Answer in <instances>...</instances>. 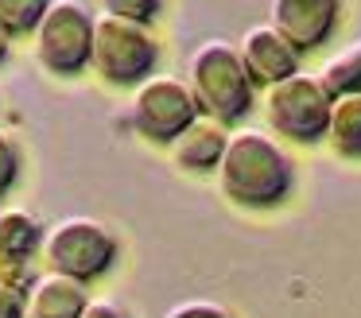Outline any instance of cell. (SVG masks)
<instances>
[{"label": "cell", "instance_id": "6da1fadb", "mask_svg": "<svg viewBox=\"0 0 361 318\" xmlns=\"http://www.w3.org/2000/svg\"><path fill=\"white\" fill-rule=\"evenodd\" d=\"M291 183H295L291 155L272 136L257 128L229 132L226 155L218 163V186L229 202L245 209H268L288 198Z\"/></svg>", "mask_w": 361, "mask_h": 318}, {"label": "cell", "instance_id": "7a4b0ae2", "mask_svg": "<svg viewBox=\"0 0 361 318\" xmlns=\"http://www.w3.org/2000/svg\"><path fill=\"white\" fill-rule=\"evenodd\" d=\"M187 85L195 93L202 116H214L226 128L249 116L252 93H257V82L245 70L241 51L233 43H226V39H206V43H198L190 51Z\"/></svg>", "mask_w": 361, "mask_h": 318}, {"label": "cell", "instance_id": "3957f363", "mask_svg": "<svg viewBox=\"0 0 361 318\" xmlns=\"http://www.w3.org/2000/svg\"><path fill=\"white\" fill-rule=\"evenodd\" d=\"M94 70L113 85H140L152 78L159 62L156 35L148 31V23L121 20L113 12L94 16V54H90Z\"/></svg>", "mask_w": 361, "mask_h": 318}, {"label": "cell", "instance_id": "277c9868", "mask_svg": "<svg viewBox=\"0 0 361 318\" xmlns=\"http://www.w3.org/2000/svg\"><path fill=\"white\" fill-rule=\"evenodd\" d=\"M330 97L322 90L319 78L311 74H295L288 82H276L268 85L264 93V116L280 136L295 140V144H319L326 140V128H330Z\"/></svg>", "mask_w": 361, "mask_h": 318}, {"label": "cell", "instance_id": "5b68a950", "mask_svg": "<svg viewBox=\"0 0 361 318\" xmlns=\"http://www.w3.org/2000/svg\"><path fill=\"white\" fill-rule=\"evenodd\" d=\"M43 256L51 264L47 271L86 283L117 260V237L109 233V225L94 221V217H63L43 237Z\"/></svg>", "mask_w": 361, "mask_h": 318}, {"label": "cell", "instance_id": "8992f818", "mask_svg": "<svg viewBox=\"0 0 361 318\" xmlns=\"http://www.w3.org/2000/svg\"><path fill=\"white\" fill-rule=\"evenodd\" d=\"M35 35V59L51 74H78L94 54V12L82 0H51Z\"/></svg>", "mask_w": 361, "mask_h": 318}, {"label": "cell", "instance_id": "52a82bcc", "mask_svg": "<svg viewBox=\"0 0 361 318\" xmlns=\"http://www.w3.org/2000/svg\"><path fill=\"white\" fill-rule=\"evenodd\" d=\"M198 116H202V109H198L190 85L164 74H152L148 82H140L128 101V124L152 144H171Z\"/></svg>", "mask_w": 361, "mask_h": 318}, {"label": "cell", "instance_id": "ba28073f", "mask_svg": "<svg viewBox=\"0 0 361 318\" xmlns=\"http://www.w3.org/2000/svg\"><path fill=\"white\" fill-rule=\"evenodd\" d=\"M237 51H241L245 70H249V78L257 85H276V82L295 78L299 74V54H303L280 27H272V23L249 27L241 35V43H237Z\"/></svg>", "mask_w": 361, "mask_h": 318}, {"label": "cell", "instance_id": "9c48e42d", "mask_svg": "<svg viewBox=\"0 0 361 318\" xmlns=\"http://www.w3.org/2000/svg\"><path fill=\"white\" fill-rule=\"evenodd\" d=\"M342 0H272V27H280L299 51L326 43L338 23Z\"/></svg>", "mask_w": 361, "mask_h": 318}, {"label": "cell", "instance_id": "30bf717a", "mask_svg": "<svg viewBox=\"0 0 361 318\" xmlns=\"http://www.w3.org/2000/svg\"><path fill=\"white\" fill-rule=\"evenodd\" d=\"M226 144H229L226 124L214 121V116H198L187 132H179L167 144V152H171V159L183 171H218L221 155H226Z\"/></svg>", "mask_w": 361, "mask_h": 318}, {"label": "cell", "instance_id": "8fae6325", "mask_svg": "<svg viewBox=\"0 0 361 318\" xmlns=\"http://www.w3.org/2000/svg\"><path fill=\"white\" fill-rule=\"evenodd\" d=\"M86 302V283L59 271H43L27 287V318H82Z\"/></svg>", "mask_w": 361, "mask_h": 318}, {"label": "cell", "instance_id": "7c38bea8", "mask_svg": "<svg viewBox=\"0 0 361 318\" xmlns=\"http://www.w3.org/2000/svg\"><path fill=\"white\" fill-rule=\"evenodd\" d=\"M43 225L27 209H0V264L4 260H32L43 245Z\"/></svg>", "mask_w": 361, "mask_h": 318}, {"label": "cell", "instance_id": "4fadbf2b", "mask_svg": "<svg viewBox=\"0 0 361 318\" xmlns=\"http://www.w3.org/2000/svg\"><path fill=\"white\" fill-rule=\"evenodd\" d=\"M326 140L342 159H361V93L334 97L330 105V128Z\"/></svg>", "mask_w": 361, "mask_h": 318}, {"label": "cell", "instance_id": "5bb4252c", "mask_svg": "<svg viewBox=\"0 0 361 318\" xmlns=\"http://www.w3.org/2000/svg\"><path fill=\"white\" fill-rule=\"evenodd\" d=\"M319 82L330 97H350V93H361V39L345 51L330 54L319 70Z\"/></svg>", "mask_w": 361, "mask_h": 318}, {"label": "cell", "instance_id": "9a60e30c", "mask_svg": "<svg viewBox=\"0 0 361 318\" xmlns=\"http://www.w3.org/2000/svg\"><path fill=\"white\" fill-rule=\"evenodd\" d=\"M47 8H51V0H0V27L8 35L35 31Z\"/></svg>", "mask_w": 361, "mask_h": 318}, {"label": "cell", "instance_id": "2e32d148", "mask_svg": "<svg viewBox=\"0 0 361 318\" xmlns=\"http://www.w3.org/2000/svg\"><path fill=\"white\" fill-rule=\"evenodd\" d=\"M164 8V0H102V12H113L133 23H152Z\"/></svg>", "mask_w": 361, "mask_h": 318}, {"label": "cell", "instance_id": "e0dca14e", "mask_svg": "<svg viewBox=\"0 0 361 318\" xmlns=\"http://www.w3.org/2000/svg\"><path fill=\"white\" fill-rule=\"evenodd\" d=\"M20 175V147L8 132H0V194L8 190Z\"/></svg>", "mask_w": 361, "mask_h": 318}, {"label": "cell", "instance_id": "ac0fdd59", "mask_svg": "<svg viewBox=\"0 0 361 318\" xmlns=\"http://www.w3.org/2000/svg\"><path fill=\"white\" fill-rule=\"evenodd\" d=\"M167 318H233L221 302H210V299H187L179 307L167 310Z\"/></svg>", "mask_w": 361, "mask_h": 318}, {"label": "cell", "instance_id": "d6986e66", "mask_svg": "<svg viewBox=\"0 0 361 318\" xmlns=\"http://www.w3.org/2000/svg\"><path fill=\"white\" fill-rule=\"evenodd\" d=\"M0 318H27V291L0 279Z\"/></svg>", "mask_w": 361, "mask_h": 318}, {"label": "cell", "instance_id": "ffe728a7", "mask_svg": "<svg viewBox=\"0 0 361 318\" xmlns=\"http://www.w3.org/2000/svg\"><path fill=\"white\" fill-rule=\"evenodd\" d=\"M82 318H128V314L113 299H90L86 310H82Z\"/></svg>", "mask_w": 361, "mask_h": 318}, {"label": "cell", "instance_id": "44dd1931", "mask_svg": "<svg viewBox=\"0 0 361 318\" xmlns=\"http://www.w3.org/2000/svg\"><path fill=\"white\" fill-rule=\"evenodd\" d=\"M8 31H4V27H0V62H4V59H8Z\"/></svg>", "mask_w": 361, "mask_h": 318}]
</instances>
